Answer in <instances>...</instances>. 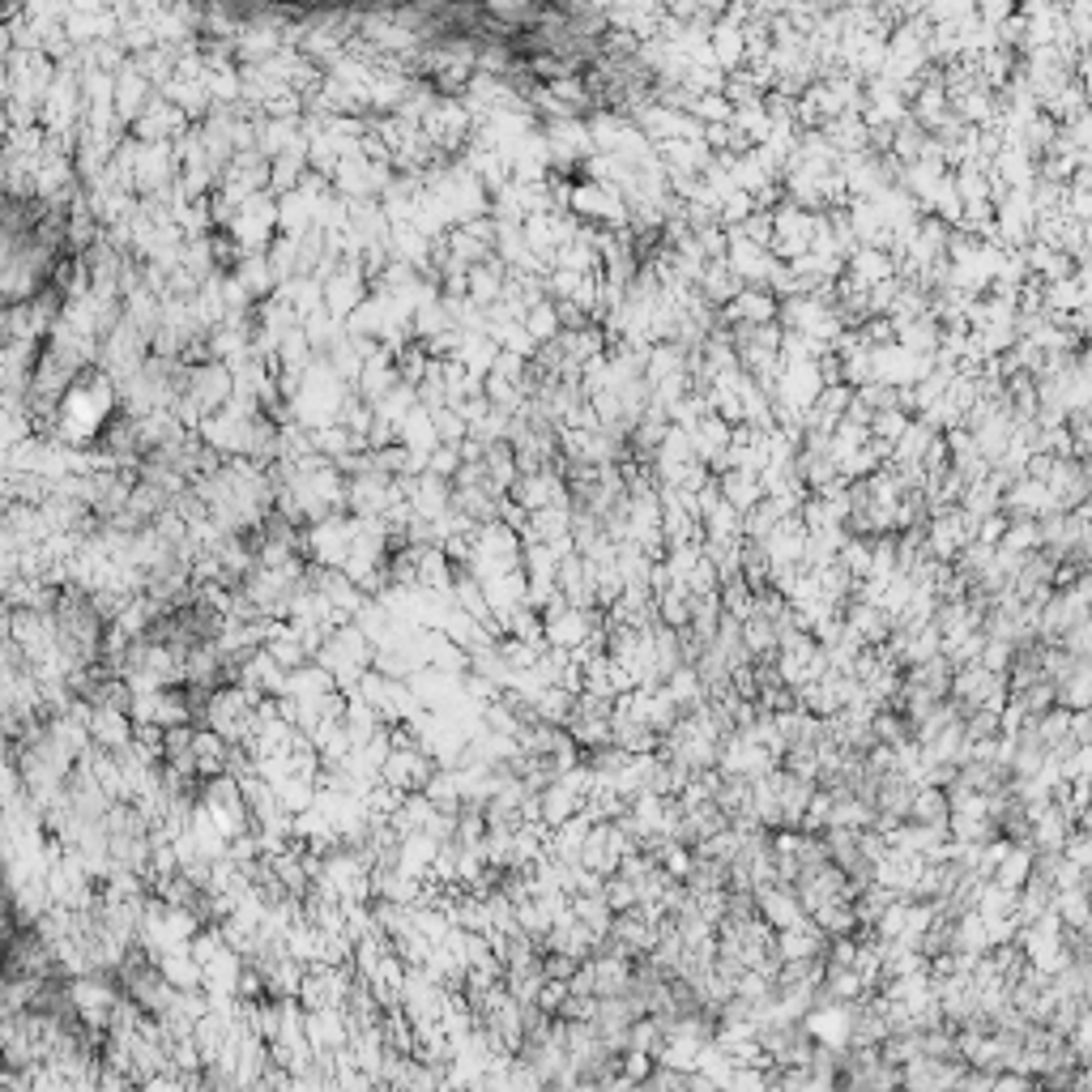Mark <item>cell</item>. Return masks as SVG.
Masks as SVG:
<instances>
[{"instance_id": "obj_1", "label": "cell", "mask_w": 1092, "mask_h": 1092, "mask_svg": "<svg viewBox=\"0 0 1092 1092\" xmlns=\"http://www.w3.org/2000/svg\"><path fill=\"white\" fill-rule=\"evenodd\" d=\"M235 1092H282L274 1080H257V1085H244V1089H235Z\"/></svg>"}]
</instances>
